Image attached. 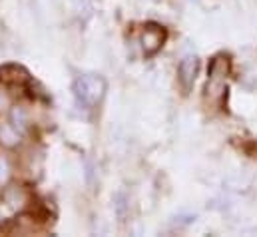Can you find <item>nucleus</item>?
<instances>
[{"label":"nucleus","instance_id":"9d476101","mask_svg":"<svg viewBox=\"0 0 257 237\" xmlns=\"http://www.w3.org/2000/svg\"><path fill=\"white\" fill-rule=\"evenodd\" d=\"M6 108H10V94L6 92V88L0 86V112Z\"/></svg>","mask_w":257,"mask_h":237},{"label":"nucleus","instance_id":"1a4fd4ad","mask_svg":"<svg viewBox=\"0 0 257 237\" xmlns=\"http://www.w3.org/2000/svg\"><path fill=\"white\" fill-rule=\"evenodd\" d=\"M10 124L18 130V132H24L28 128V114L22 106H14L12 112H10Z\"/></svg>","mask_w":257,"mask_h":237},{"label":"nucleus","instance_id":"0eeeda50","mask_svg":"<svg viewBox=\"0 0 257 237\" xmlns=\"http://www.w3.org/2000/svg\"><path fill=\"white\" fill-rule=\"evenodd\" d=\"M0 144L8 150L20 146V132L12 124H2L0 126Z\"/></svg>","mask_w":257,"mask_h":237},{"label":"nucleus","instance_id":"f03ea898","mask_svg":"<svg viewBox=\"0 0 257 237\" xmlns=\"http://www.w3.org/2000/svg\"><path fill=\"white\" fill-rule=\"evenodd\" d=\"M227 74H229V60L225 56H217L213 58L209 66V76H207V84H205V94L209 100H221L223 92H225V82H227Z\"/></svg>","mask_w":257,"mask_h":237},{"label":"nucleus","instance_id":"423d86ee","mask_svg":"<svg viewBox=\"0 0 257 237\" xmlns=\"http://www.w3.org/2000/svg\"><path fill=\"white\" fill-rule=\"evenodd\" d=\"M0 80L8 84H24L28 82V72L16 64H10V66L0 68Z\"/></svg>","mask_w":257,"mask_h":237},{"label":"nucleus","instance_id":"20e7f679","mask_svg":"<svg viewBox=\"0 0 257 237\" xmlns=\"http://www.w3.org/2000/svg\"><path fill=\"white\" fill-rule=\"evenodd\" d=\"M2 201H4V205H6L10 211H24V209L28 207V203H30V193H28L26 187L12 183V185L4 187V191H2Z\"/></svg>","mask_w":257,"mask_h":237},{"label":"nucleus","instance_id":"f257e3e1","mask_svg":"<svg viewBox=\"0 0 257 237\" xmlns=\"http://www.w3.org/2000/svg\"><path fill=\"white\" fill-rule=\"evenodd\" d=\"M72 92L80 108L94 110L106 96V80L98 74H82L74 80Z\"/></svg>","mask_w":257,"mask_h":237},{"label":"nucleus","instance_id":"6e6552de","mask_svg":"<svg viewBox=\"0 0 257 237\" xmlns=\"http://www.w3.org/2000/svg\"><path fill=\"white\" fill-rule=\"evenodd\" d=\"M114 211H116L118 221L124 223L126 217H128V211H130V199L124 191H118V193L114 195Z\"/></svg>","mask_w":257,"mask_h":237},{"label":"nucleus","instance_id":"7ed1b4c3","mask_svg":"<svg viewBox=\"0 0 257 237\" xmlns=\"http://www.w3.org/2000/svg\"><path fill=\"white\" fill-rule=\"evenodd\" d=\"M164 42H166V30L158 24H148L140 36V44L146 56H154L156 52H160Z\"/></svg>","mask_w":257,"mask_h":237},{"label":"nucleus","instance_id":"39448f33","mask_svg":"<svg viewBox=\"0 0 257 237\" xmlns=\"http://www.w3.org/2000/svg\"><path fill=\"white\" fill-rule=\"evenodd\" d=\"M197 70H199V62H197L195 56H186V58L180 62V66H178V78H180V82H182V86H184L186 92L192 90L193 82H195V76H197Z\"/></svg>","mask_w":257,"mask_h":237},{"label":"nucleus","instance_id":"9b49d317","mask_svg":"<svg viewBox=\"0 0 257 237\" xmlns=\"http://www.w3.org/2000/svg\"><path fill=\"white\" fill-rule=\"evenodd\" d=\"M8 176H10V168H8V162L0 158V183H2V181H6V179H8Z\"/></svg>","mask_w":257,"mask_h":237}]
</instances>
